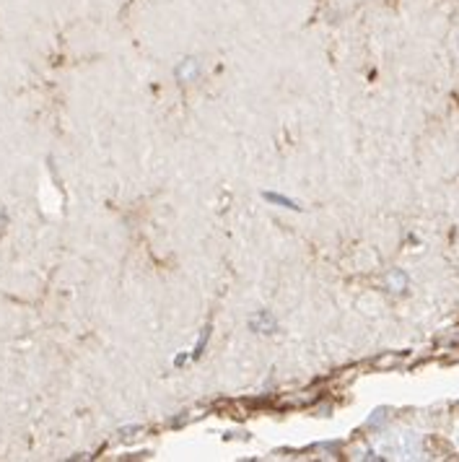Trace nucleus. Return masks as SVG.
<instances>
[{
	"label": "nucleus",
	"mask_w": 459,
	"mask_h": 462,
	"mask_svg": "<svg viewBox=\"0 0 459 462\" xmlns=\"http://www.w3.org/2000/svg\"><path fill=\"white\" fill-rule=\"evenodd\" d=\"M268 200H275V203H283V206H289V208H296V206H293L289 198H278V195H268Z\"/></svg>",
	"instance_id": "obj_1"
}]
</instances>
